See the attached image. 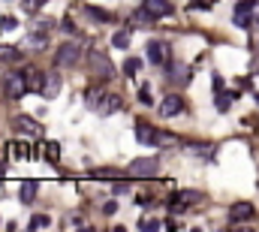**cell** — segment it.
I'll use <instances>...</instances> for the list:
<instances>
[{
  "mask_svg": "<svg viewBox=\"0 0 259 232\" xmlns=\"http://www.w3.org/2000/svg\"><path fill=\"white\" fill-rule=\"evenodd\" d=\"M88 66H91V72L97 75V79H105V82L115 75V66H112V60H108L103 52H97V49H94V52H88Z\"/></svg>",
  "mask_w": 259,
  "mask_h": 232,
  "instance_id": "cell-1",
  "label": "cell"
},
{
  "mask_svg": "<svg viewBox=\"0 0 259 232\" xmlns=\"http://www.w3.org/2000/svg\"><path fill=\"white\" fill-rule=\"evenodd\" d=\"M157 169H160L157 157H136V160H130V166H127L130 178H154Z\"/></svg>",
  "mask_w": 259,
  "mask_h": 232,
  "instance_id": "cell-2",
  "label": "cell"
},
{
  "mask_svg": "<svg viewBox=\"0 0 259 232\" xmlns=\"http://www.w3.org/2000/svg\"><path fill=\"white\" fill-rule=\"evenodd\" d=\"M199 202H205L202 193H196V190H181V193H175V196L169 199V208H172L175 214H181V211H187V208H193V205H199Z\"/></svg>",
  "mask_w": 259,
  "mask_h": 232,
  "instance_id": "cell-3",
  "label": "cell"
},
{
  "mask_svg": "<svg viewBox=\"0 0 259 232\" xmlns=\"http://www.w3.org/2000/svg\"><path fill=\"white\" fill-rule=\"evenodd\" d=\"M79 58H82V46L63 43V46H57V52H54V66H76Z\"/></svg>",
  "mask_w": 259,
  "mask_h": 232,
  "instance_id": "cell-4",
  "label": "cell"
},
{
  "mask_svg": "<svg viewBox=\"0 0 259 232\" xmlns=\"http://www.w3.org/2000/svg\"><path fill=\"white\" fill-rule=\"evenodd\" d=\"M27 75L24 72H9V79H6V97L9 100H21L27 94Z\"/></svg>",
  "mask_w": 259,
  "mask_h": 232,
  "instance_id": "cell-5",
  "label": "cell"
},
{
  "mask_svg": "<svg viewBox=\"0 0 259 232\" xmlns=\"http://www.w3.org/2000/svg\"><path fill=\"white\" fill-rule=\"evenodd\" d=\"M253 6H256V0H241V3L235 6V27H241V30H247L250 27V21H253Z\"/></svg>",
  "mask_w": 259,
  "mask_h": 232,
  "instance_id": "cell-6",
  "label": "cell"
},
{
  "mask_svg": "<svg viewBox=\"0 0 259 232\" xmlns=\"http://www.w3.org/2000/svg\"><path fill=\"white\" fill-rule=\"evenodd\" d=\"M136 139H139V145H154V142H160L163 136H160L157 127H151L148 121H136Z\"/></svg>",
  "mask_w": 259,
  "mask_h": 232,
  "instance_id": "cell-7",
  "label": "cell"
},
{
  "mask_svg": "<svg viewBox=\"0 0 259 232\" xmlns=\"http://www.w3.org/2000/svg\"><path fill=\"white\" fill-rule=\"evenodd\" d=\"M12 127L18 130V133H24V136H30V139H40L43 136V127L36 124L33 118H27V115H18V118L12 121Z\"/></svg>",
  "mask_w": 259,
  "mask_h": 232,
  "instance_id": "cell-8",
  "label": "cell"
},
{
  "mask_svg": "<svg viewBox=\"0 0 259 232\" xmlns=\"http://www.w3.org/2000/svg\"><path fill=\"white\" fill-rule=\"evenodd\" d=\"M121 109H124V97H121V94H105V97L100 100V106H97L100 115H115V112H121Z\"/></svg>",
  "mask_w": 259,
  "mask_h": 232,
  "instance_id": "cell-9",
  "label": "cell"
},
{
  "mask_svg": "<svg viewBox=\"0 0 259 232\" xmlns=\"http://www.w3.org/2000/svg\"><path fill=\"white\" fill-rule=\"evenodd\" d=\"M145 9L151 12L154 18H166V15H172V12H175L172 0H145Z\"/></svg>",
  "mask_w": 259,
  "mask_h": 232,
  "instance_id": "cell-10",
  "label": "cell"
},
{
  "mask_svg": "<svg viewBox=\"0 0 259 232\" xmlns=\"http://www.w3.org/2000/svg\"><path fill=\"white\" fill-rule=\"evenodd\" d=\"M181 109H184V97H178V94H169L160 103V115H163V118H172V115H178Z\"/></svg>",
  "mask_w": 259,
  "mask_h": 232,
  "instance_id": "cell-11",
  "label": "cell"
},
{
  "mask_svg": "<svg viewBox=\"0 0 259 232\" xmlns=\"http://www.w3.org/2000/svg\"><path fill=\"white\" fill-rule=\"evenodd\" d=\"M253 214H256V211H253L250 202H235V205L229 208V220H232V223H247Z\"/></svg>",
  "mask_w": 259,
  "mask_h": 232,
  "instance_id": "cell-12",
  "label": "cell"
},
{
  "mask_svg": "<svg viewBox=\"0 0 259 232\" xmlns=\"http://www.w3.org/2000/svg\"><path fill=\"white\" fill-rule=\"evenodd\" d=\"M60 94V75L57 72H46V85H43V97L54 100Z\"/></svg>",
  "mask_w": 259,
  "mask_h": 232,
  "instance_id": "cell-13",
  "label": "cell"
},
{
  "mask_svg": "<svg viewBox=\"0 0 259 232\" xmlns=\"http://www.w3.org/2000/svg\"><path fill=\"white\" fill-rule=\"evenodd\" d=\"M145 55H148V60H151L154 66H160L166 60V46L163 43H148V52Z\"/></svg>",
  "mask_w": 259,
  "mask_h": 232,
  "instance_id": "cell-14",
  "label": "cell"
},
{
  "mask_svg": "<svg viewBox=\"0 0 259 232\" xmlns=\"http://www.w3.org/2000/svg\"><path fill=\"white\" fill-rule=\"evenodd\" d=\"M24 75H27V88L43 94V85H46V72H40V69H24Z\"/></svg>",
  "mask_w": 259,
  "mask_h": 232,
  "instance_id": "cell-15",
  "label": "cell"
},
{
  "mask_svg": "<svg viewBox=\"0 0 259 232\" xmlns=\"http://www.w3.org/2000/svg\"><path fill=\"white\" fill-rule=\"evenodd\" d=\"M172 79H175L178 85H187V82H190V69L184 66V63H178V66L172 69Z\"/></svg>",
  "mask_w": 259,
  "mask_h": 232,
  "instance_id": "cell-16",
  "label": "cell"
},
{
  "mask_svg": "<svg viewBox=\"0 0 259 232\" xmlns=\"http://www.w3.org/2000/svg\"><path fill=\"white\" fill-rule=\"evenodd\" d=\"M46 160H49L52 166L60 160V145H57V142H46Z\"/></svg>",
  "mask_w": 259,
  "mask_h": 232,
  "instance_id": "cell-17",
  "label": "cell"
},
{
  "mask_svg": "<svg viewBox=\"0 0 259 232\" xmlns=\"http://www.w3.org/2000/svg\"><path fill=\"white\" fill-rule=\"evenodd\" d=\"M130 36H133L130 30H118V33L112 36V46H115V49H127V46H130Z\"/></svg>",
  "mask_w": 259,
  "mask_h": 232,
  "instance_id": "cell-18",
  "label": "cell"
},
{
  "mask_svg": "<svg viewBox=\"0 0 259 232\" xmlns=\"http://www.w3.org/2000/svg\"><path fill=\"white\" fill-rule=\"evenodd\" d=\"M52 226V217L49 214H33L30 217V229H49Z\"/></svg>",
  "mask_w": 259,
  "mask_h": 232,
  "instance_id": "cell-19",
  "label": "cell"
},
{
  "mask_svg": "<svg viewBox=\"0 0 259 232\" xmlns=\"http://www.w3.org/2000/svg\"><path fill=\"white\" fill-rule=\"evenodd\" d=\"M214 106H217V112H226V109L232 106V94H223V91H217V100H214Z\"/></svg>",
  "mask_w": 259,
  "mask_h": 232,
  "instance_id": "cell-20",
  "label": "cell"
},
{
  "mask_svg": "<svg viewBox=\"0 0 259 232\" xmlns=\"http://www.w3.org/2000/svg\"><path fill=\"white\" fill-rule=\"evenodd\" d=\"M24 46H33V52H40V49L46 46V33H43V30H40V33H30Z\"/></svg>",
  "mask_w": 259,
  "mask_h": 232,
  "instance_id": "cell-21",
  "label": "cell"
},
{
  "mask_svg": "<svg viewBox=\"0 0 259 232\" xmlns=\"http://www.w3.org/2000/svg\"><path fill=\"white\" fill-rule=\"evenodd\" d=\"M36 196V181H24L21 184V202H30Z\"/></svg>",
  "mask_w": 259,
  "mask_h": 232,
  "instance_id": "cell-22",
  "label": "cell"
},
{
  "mask_svg": "<svg viewBox=\"0 0 259 232\" xmlns=\"http://www.w3.org/2000/svg\"><path fill=\"white\" fill-rule=\"evenodd\" d=\"M18 58H21V52L15 46H0V60H18Z\"/></svg>",
  "mask_w": 259,
  "mask_h": 232,
  "instance_id": "cell-23",
  "label": "cell"
},
{
  "mask_svg": "<svg viewBox=\"0 0 259 232\" xmlns=\"http://www.w3.org/2000/svg\"><path fill=\"white\" fill-rule=\"evenodd\" d=\"M100 100H103L100 88H91V91L85 94V106H91V109H97V106H100Z\"/></svg>",
  "mask_w": 259,
  "mask_h": 232,
  "instance_id": "cell-24",
  "label": "cell"
},
{
  "mask_svg": "<svg viewBox=\"0 0 259 232\" xmlns=\"http://www.w3.org/2000/svg\"><path fill=\"white\" fill-rule=\"evenodd\" d=\"M139 69H142V60H139V58H127V60H124V72H127V75H136Z\"/></svg>",
  "mask_w": 259,
  "mask_h": 232,
  "instance_id": "cell-25",
  "label": "cell"
},
{
  "mask_svg": "<svg viewBox=\"0 0 259 232\" xmlns=\"http://www.w3.org/2000/svg\"><path fill=\"white\" fill-rule=\"evenodd\" d=\"M18 27V21L12 18V15H3L0 18V33H9V30H15Z\"/></svg>",
  "mask_w": 259,
  "mask_h": 232,
  "instance_id": "cell-26",
  "label": "cell"
},
{
  "mask_svg": "<svg viewBox=\"0 0 259 232\" xmlns=\"http://www.w3.org/2000/svg\"><path fill=\"white\" fill-rule=\"evenodd\" d=\"M160 226H163V223H160V220H151V217H145V220H139V229H145V232H151V229L157 232Z\"/></svg>",
  "mask_w": 259,
  "mask_h": 232,
  "instance_id": "cell-27",
  "label": "cell"
},
{
  "mask_svg": "<svg viewBox=\"0 0 259 232\" xmlns=\"http://www.w3.org/2000/svg\"><path fill=\"white\" fill-rule=\"evenodd\" d=\"M43 6H46V0H24V12H36Z\"/></svg>",
  "mask_w": 259,
  "mask_h": 232,
  "instance_id": "cell-28",
  "label": "cell"
},
{
  "mask_svg": "<svg viewBox=\"0 0 259 232\" xmlns=\"http://www.w3.org/2000/svg\"><path fill=\"white\" fill-rule=\"evenodd\" d=\"M88 12H91V15H94L97 21H112V15H108L105 9H94V6H88Z\"/></svg>",
  "mask_w": 259,
  "mask_h": 232,
  "instance_id": "cell-29",
  "label": "cell"
},
{
  "mask_svg": "<svg viewBox=\"0 0 259 232\" xmlns=\"http://www.w3.org/2000/svg\"><path fill=\"white\" fill-rule=\"evenodd\" d=\"M12 151H15V157H18V160H27V157H30V148H27V145H15Z\"/></svg>",
  "mask_w": 259,
  "mask_h": 232,
  "instance_id": "cell-30",
  "label": "cell"
},
{
  "mask_svg": "<svg viewBox=\"0 0 259 232\" xmlns=\"http://www.w3.org/2000/svg\"><path fill=\"white\" fill-rule=\"evenodd\" d=\"M112 190L121 196V193H130V184H127V181H115V187H112Z\"/></svg>",
  "mask_w": 259,
  "mask_h": 232,
  "instance_id": "cell-31",
  "label": "cell"
},
{
  "mask_svg": "<svg viewBox=\"0 0 259 232\" xmlns=\"http://www.w3.org/2000/svg\"><path fill=\"white\" fill-rule=\"evenodd\" d=\"M139 100H142L145 106H151V91H148V88H142V91H139Z\"/></svg>",
  "mask_w": 259,
  "mask_h": 232,
  "instance_id": "cell-32",
  "label": "cell"
},
{
  "mask_svg": "<svg viewBox=\"0 0 259 232\" xmlns=\"http://www.w3.org/2000/svg\"><path fill=\"white\" fill-rule=\"evenodd\" d=\"M103 211H105V214H115V211H118V205H115V202H105V205H103Z\"/></svg>",
  "mask_w": 259,
  "mask_h": 232,
  "instance_id": "cell-33",
  "label": "cell"
},
{
  "mask_svg": "<svg viewBox=\"0 0 259 232\" xmlns=\"http://www.w3.org/2000/svg\"><path fill=\"white\" fill-rule=\"evenodd\" d=\"M63 30H66V33H76V24H72V21L66 18V21H63Z\"/></svg>",
  "mask_w": 259,
  "mask_h": 232,
  "instance_id": "cell-34",
  "label": "cell"
},
{
  "mask_svg": "<svg viewBox=\"0 0 259 232\" xmlns=\"http://www.w3.org/2000/svg\"><path fill=\"white\" fill-rule=\"evenodd\" d=\"M253 27H259V15H253Z\"/></svg>",
  "mask_w": 259,
  "mask_h": 232,
  "instance_id": "cell-35",
  "label": "cell"
},
{
  "mask_svg": "<svg viewBox=\"0 0 259 232\" xmlns=\"http://www.w3.org/2000/svg\"><path fill=\"white\" fill-rule=\"evenodd\" d=\"M256 103H259V94H256Z\"/></svg>",
  "mask_w": 259,
  "mask_h": 232,
  "instance_id": "cell-36",
  "label": "cell"
}]
</instances>
